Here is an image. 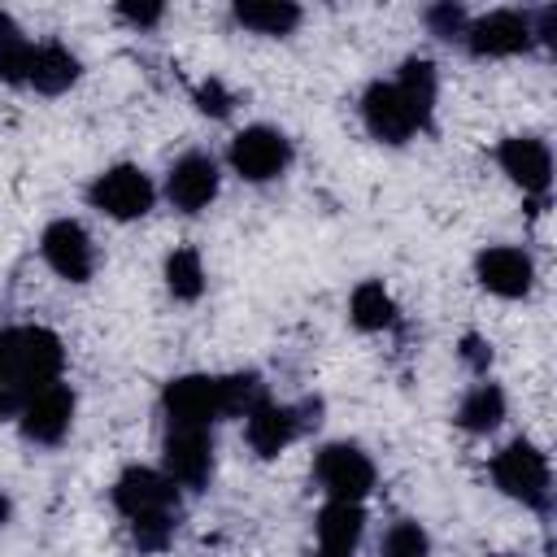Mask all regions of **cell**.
Returning <instances> with one entry per match:
<instances>
[{
	"instance_id": "15",
	"label": "cell",
	"mask_w": 557,
	"mask_h": 557,
	"mask_svg": "<svg viewBox=\"0 0 557 557\" xmlns=\"http://www.w3.org/2000/svg\"><path fill=\"white\" fill-rule=\"evenodd\" d=\"M70 422H74V392H70L65 383L44 387V392L30 396V400L22 405V413H17L22 435L35 440V444H61L65 431H70Z\"/></svg>"
},
{
	"instance_id": "6",
	"label": "cell",
	"mask_w": 557,
	"mask_h": 557,
	"mask_svg": "<svg viewBox=\"0 0 557 557\" xmlns=\"http://www.w3.org/2000/svg\"><path fill=\"white\" fill-rule=\"evenodd\" d=\"M87 200H91V209H100L117 222H135L157 205V187L139 165H109L87 187Z\"/></svg>"
},
{
	"instance_id": "4",
	"label": "cell",
	"mask_w": 557,
	"mask_h": 557,
	"mask_svg": "<svg viewBox=\"0 0 557 557\" xmlns=\"http://www.w3.org/2000/svg\"><path fill=\"white\" fill-rule=\"evenodd\" d=\"M113 505L131 522V535L139 548H165L178 527V487L148 466H131L113 483Z\"/></svg>"
},
{
	"instance_id": "13",
	"label": "cell",
	"mask_w": 557,
	"mask_h": 557,
	"mask_svg": "<svg viewBox=\"0 0 557 557\" xmlns=\"http://www.w3.org/2000/svg\"><path fill=\"white\" fill-rule=\"evenodd\" d=\"M496 161H500V170L509 174L513 187H522L527 196H548V187H553V152H548L544 139L509 135L496 148Z\"/></svg>"
},
{
	"instance_id": "29",
	"label": "cell",
	"mask_w": 557,
	"mask_h": 557,
	"mask_svg": "<svg viewBox=\"0 0 557 557\" xmlns=\"http://www.w3.org/2000/svg\"><path fill=\"white\" fill-rule=\"evenodd\" d=\"M4 522H9V500L0 496V527H4Z\"/></svg>"
},
{
	"instance_id": "7",
	"label": "cell",
	"mask_w": 557,
	"mask_h": 557,
	"mask_svg": "<svg viewBox=\"0 0 557 557\" xmlns=\"http://www.w3.org/2000/svg\"><path fill=\"white\" fill-rule=\"evenodd\" d=\"M313 479L326 492V500H366L374 487V461L357 444H326L313 457Z\"/></svg>"
},
{
	"instance_id": "21",
	"label": "cell",
	"mask_w": 557,
	"mask_h": 557,
	"mask_svg": "<svg viewBox=\"0 0 557 557\" xmlns=\"http://www.w3.org/2000/svg\"><path fill=\"white\" fill-rule=\"evenodd\" d=\"M348 318L357 331H387L396 322V300L379 278H366L348 296Z\"/></svg>"
},
{
	"instance_id": "19",
	"label": "cell",
	"mask_w": 557,
	"mask_h": 557,
	"mask_svg": "<svg viewBox=\"0 0 557 557\" xmlns=\"http://www.w3.org/2000/svg\"><path fill=\"white\" fill-rule=\"evenodd\" d=\"M231 13L252 35H292L300 26V9L292 0H239Z\"/></svg>"
},
{
	"instance_id": "17",
	"label": "cell",
	"mask_w": 557,
	"mask_h": 557,
	"mask_svg": "<svg viewBox=\"0 0 557 557\" xmlns=\"http://www.w3.org/2000/svg\"><path fill=\"white\" fill-rule=\"evenodd\" d=\"M366 531V509L357 500H326L318 509V548L322 557H352Z\"/></svg>"
},
{
	"instance_id": "12",
	"label": "cell",
	"mask_w": 557,
	"mask_h": 557,
	"mask_svg": "<svg viewBox=\"0 0 557 557\" xmlns=\"http://www.w3.org/2000/svg\"><path fill=\"white\" fill-rule=\"evenodd\" d=\"M218 187H222V174H218V161L209 152H187L170 165L165 174V196L174 209L183 213H200L218 200Z\"/></svg>"
},
{
	"instance_id": "24",
	"label": "cell",
	"mask_w": 557,
	"mask_h": 557,
	"mask_svg": "<svg viewBox=\"0 0 557 557\" xmlns=\"http://www.w3.org/2000/svg\"><path fill=\"white\" fill-rule=\"evenodd\" d=\"M30 57H35V44L17 26L9 35H0V83H26L30 78Z\"/></svg>"
},
{
	"instance_id": "10",
	"label": "cell",
	"mask_w": 557,
	"mask_h": 557,
	"mask_svg": "<svg viewBox=\"0 0 557 557\" xmlns=\"http://www.w3.org/2000/svg\"><path fill=\"white\" fill-rule=\"evenodd\" d=\"M466 48L474 57H518L535 44V30H531V13H518V9H492L483 17H470L466 26Z\"/></svg>"
},
{
	"instance_id": "23",
	"label": "cell",
	"mask_w": 557,
	"mask_h": 557,
	"mask_svg": "<svg viewBox=\"0 0 557 557\" xmlns=\"http://www.w3.org/2000/svg\"><path fill=\"white\" fill-rule=\"evenodd\" d=\"M379 557H431V535H426L418 522L400 518V522H392V527L383 531Z\"/></svg>"
},
{
	"instance_id": "25",
	"label": "cell",
	"mask_w": 557,
	"mask_h": 557,
	"mask_svg": "<svg viewBox=\"0 0 557 557\" xmlns=\"http://www.w3.org/2000/svg\"><path fill=\"white\" fill-rule=\"evenodd\" d=\"M426 26H431V35H440V39H461L466 26H470V17H466L461 4H435V9H426Z\"/></svg>"
},
{
	"instance_id": "28",
	"label": "cell",
	"mask_w": 557,
	"mask_h": 557,
	"mask_svg": "<svg viewBox=\"0 0 557 557\" xmlns=\"http://www.w3.org/2000/svg\"><path fill=\"white\" fill-rule=\"evenodd\" d=\"M466 361H470L474 370H487V361H492V352H487V344L470 335V339H466Z\"/></svg>"
},
{
	"instance_id": "1",
	"label": "cell",
	"mask_w": 557,
	"mask_h": 557,
	"mask_svg": "<svg viewBox=\"0 0 557 557\" xmlns=\"http://www.w3.org/2000/svg\"><path fill=\"white\" fill-rule=\"evenodd\" d=\"M435 104V65L431 61H405L396 78H379L361 96V122L379 144H409L418 131H426Z\"/></svg>"
},
{
	"instance_id": "14",
	"label": "cell",
	"mask_w": 557,
	"mask_h": 557,
	"mask_svg": "<svg viewBox=\"0 0 557 557\" xmlns=\"http://www.w3.org/2000/svg\"><path fill=\"white\" fill-rule=\"evenodd\" d=\"M474 278L492 292V296H505V300H522L531 287H535V265L522 248L513 244H492L479 252L474 261Z\"/></svg>"
},
{
	"instance_id": "18",
	"label": "cell",
	"mask_w": 557,
	"mask_h": 557,
	"mask_svg": "<svg viewBox=\"0 0 557 557\" xmlns=\"http://www.w3.org/2000/svg\"><path fill=\"white\" fill-rule=\"evenodd\" d=\"M78 74H83V65H78V57L70 48H61V44H35L26 87H35L44 96H61L65 87L78 83Z\"/></svg>"
},
{
	"instance_id": "8",
	"label": "cell",
	"mask_w": 557,
	"mask_h": 557,
	"mask_svg": "<svg viewBox=\"0 0 557 557\" xmlns=\"http://www.w3.org/2000/svg\"><path fill=\"white\" fill-rule=\"evenodd\" d=\"M292 165V139L274 126H244L231 139V170L244 183H270Z\"/></svg>"
},
{
	"instance_id": "5",
	"label": "cell",
	"mask_w": 557,
	"mask_h": 557,
	"mask_svg": "<svg viewBox=\"0 0 557 557\" xmlns=\"http://www.w3.org/2000/svg\"><path fill=\"white\" fill-rule=\"evenodd\" d=\"M492 483L509 496L522 500L527 509H544L553 496V479H548V457L531 444V440H509L496 457H492Z\"/></svg>"
},
{
	"instance_id": "27",
	"label": "cell",
	"mask_w": 557,
	"mask_h": 557,
	"mask_svg": "<svg viewBox=\"0 0 557 557\" xmlns=\"http://www.w3.org/2000/svg\"><path fill=\"white\" fill-rule=\"evenodd\" d=\"M161 4H117V17L131 22V26H157L161 22Z\"/></svg>"
},
{
	"instance_id": "3",
	"label": "cell",
	"mask_w": 557,
	"mask_h": 557,
	"mask_svg": "<svg viewBox=\"0 0 557 557\" xmlns=\"http://www.w3.org/2000/svg\"><path fill=\"white\" fill-rule=\"evenodd\" d=\"M261 400L257 374H178L161 392L170 426H213L218 418H244Z\"/></svg>"
},
{
	"instance_id": "22",
	"label": "cell",
	"mask_w": 557,
	"mask_h": 557,
	"mask_svg": "<svg viewBox=\"0 0 557 557\" xmlns=\"http://www.w3.org/2000/svg\"><path fill=\"white\" fill-rule=\"evenodd\" d=\"M165 287H170L174 300H200V292H205V261H200L196 248L183 244V248H174L165 257Z\"/></svg>"
},
{
	"instance_id": "9",
	"label": "cell",
	"mask_w": 557,
	"mask_h": 557,
	"mask_svg": "<svg viewBox=\"0 0 557 557\" xmlns=\"http://www.w3.org/2000/svg\"><path fill=\"white\" fill-rule=\"evenodd\" d=\"M161 474L174 487L200 492L213 474V435L205 426H170L161 444Z\"/></svg>"
},
{
	"instance_id": "26",
	"label": "cell",
	"mask_w": 557,
	"mask_h": 557,
	"mask_svg": "<svg viewBox=\"0 0 557 557\" xmlns=\"http://www.w3.org/2000/svg\"><path fill=\"white\" fill-rule=\"evenodd\" d=\"M231 104H235V96H231L218 78H209V83L196 87V109H200V113H209V117H226Z\"/></svg>"
},
{
	"instance_id": "16",
	"label": "cell",
	"mask_w": 557,
	"mask_h": 557,
	"mask_svg": "<svg viewBox=\"0 0 557 557\" xmlns=\"http://www.w3.org/2000/svg\"><path fill=\"white\" fill-rule=\"evenodd\" d=\"M244 435L252 444L257 457H278L296 435H300V418L292 405H274V400H257L248 413H244Z\"/></svg>"
},
{
	"instance_id": "20",
	"label": "cell",
	"mask_w": 557,
	"mask_h": 557,
	"mask_svg": "<svg viewBox=\"0 0 557 557\" xmlns=\"http://www.w3.org/2000/svg\"><path fill=\"white\" fill-rule=\"evenodd\" d=\"M505 422V392L496 383H474L457 405V426L470 435H487Z\"/></svg>"
},
{
	"instance_id": "11",
	"label": "cell",
	"mask_w": 557,
	"mask_h": 557,
	"mask_svg": "<svg viewBox=\"0 0 557 557\" xmlns=\"http://www.w3.org/2000/svg\"><path fill=\"white\" fill-rule=\"evenodd\" d=\"M39 252H44V261H48L65 283H87L91 270H96V244H91V235L83 231V222H74V218L48 222L44 235H39Z\"/></svg>"
},
{
	"instance_id": "2",
	"label": "cell",
	"mask_w": 557,
	"mask_h": 557,
	"mask_svg": "<svg viewBox=\"0 0 557 557\" xmlns=\"http://www.w3.org/2000/svg\"><path fill=\"white\" fill-rule=\"evenodd\" d=\"M61 339L48 326H0V413H22L30 396L61 383Z\"/></svg>"
}]
</instances>
